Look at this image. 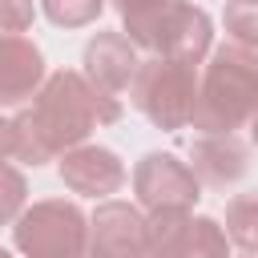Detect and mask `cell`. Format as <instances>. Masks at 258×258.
Returning a JSON list of instances; mask_svg holds the SVG:
<instances>
[{"mask_svg":"<svg viewBox=\"0 0 258 258\" xmlns=\"http://www.w3.org/2000/svg\"><path fill=\"white\" fill-rule=\"evenodd\" d=\"M121 97L101 93L85 73L56 69L36 89L32 105L12 117L16 129V157L24 165H48L60 161L73 145H85V137L101 125L121 121Z\"/></svg>","mask_w":258,"mask_h":258,"instance_id":"obj_1","label":"cell"},{"mask_svg":"<svg viewBox=\"0 0 258 258\" xmlns=\"http://www.w3.org/2000/svg\"><path fill=\"white\" fill-rule=\"evenodd\" d=\"M258 113V52L230 40L210 48V64L198 81L194 129L198 133H238Z\"/></svg>","mask_w":258,"mask_h":258,"instance_id":"obj_2","label":"cell"},{"mask_svg":"<svg viewBox=\"0 0 258 258\" xmlns=\"http://www.w3.org/2000/svg\"><path fill=\"white\" fill-rule=\"evenodd\" d=\"M198 64L194 60H181V56H145L137 64V77L129 85V101L133 109L165 129V133H177L194 121V105H198Z\"/></svg>","mask_w":258,"mask_h":258,"instance_id":"obj_3","label":"cell"},{"mask_svg":"<svg viewBox=\"0 0 258 258\" xmlns=\"http://www.w3.org/2000/svg\"><path fill=\"white\" fill-rule=\"evenodd\" d=\"M12 242L24 258H85L89 218L77 202L44 198L20 210L12 226Z\"/></svg>","mask_w":258,"mask_h":258,"instance_id":"obj_4","label":"cell"},{"mask_svg":"<svg viewBox=\"0 0 258 258\" xmlns=\"http://www.w3.org/2000/svg\"><path fill=\"white\" fill-rule=\"evenodd\" d=\"M125 32L149 56H181V60L202 64V56L214 48L210 16L202 8H194V4H185V0H173V4L157 8L153 16L125 24Z\"/></svg>","mask_w":258,"mask_h":258,"instance_id":"obj_5","label":"cell"},{"mask_svg":"<svg viewBox=\"0 0 258 258\" xmlns=\"http://www.w3.org/2000/svg\"><path fill=\"white\" fill-rule=\"evenodd\" d=\"M149 258H230L226 226L194 210L149 214Z\"/></svg>","mask_w":258,"mask_h":258,"instance_id":"obj_6","label":"cell"},{"mask_svg":"<svg viewBox=\"0 0 258 258\" xmlns=\"http://www.w3.org/2000/svg\"><path fill=\"white\" fill-rule=\"evenodd\" d=\"M133 194L137 206L145 214H161V210H194L202 198V181L189 169V161L173 157V153H145L133 165Z\"/></svg>","mask_w":258,"mask_h":258,"instance_id":"obj_7","label":"cell"},{"mask_svg":"<svg viewBox=\"0 0 258 258\" xmlns=\"http://www.w3.org/2000/svg\"><path fill=\"white\" fill-rule=\"evenodd\" d=\"M85 258H149V218L129 202L105 198L89 218Z\"/></svg>","mask_w":258,"mask_h":258,"instance_id":"obj_8","label":"cell"},{"mask_svg":"<svg viewBox=\"0 0 258 258\" xmlns=\"http://www.w3.org/2000/svg\"><path fill=\"white\" fill-rule=\"evenodd\" d=\"M189 169L202 185L226 189L250 173V149L238 133H198L189 141Z\"/></svg>","mask_w":258,"mask_h":258,"instance_id":"obj_9","label":"cell"},{"mask_svg":"<svg viewBox=\"0 0 258 258\" xmlns=\"http://www.w3.org/2000/svg\"><path fill=\"white\" fill-rule=\"evenodd\" d=\"M137 44L125 36V32H97L89 44H85V77L109 93V97H125L133 77H137Z\"/></svg>","mask_w":258,"mask_h":258,"instance_id":"obj_10","label":"cell"},{"mask_svg":"<svg viewBox=\"0 0 258 258\" xmlns=\"http://www.w3.org/2000/svg\"><path fill=\"white\" fill-rule=\"evenodd\" d=\"M56 169H60V181L85 198H109L125 185V165L105 145H73L69 153H60Z\"/></svg>","mask_w":258,"mask_h":258,"instance_id":"obj_11","label":"cell"},{"mask_svg":"<svg viewBox=\"0 0 258 258\" xmlns=\"http://www.w3.org/2000/svg\"><path fill=\"white\" fill-rule=\"evenodd\" d=\"M44 77V52L20 32H0V109L36 97Z\"/></svg>","mask_w":258,"mask_h":258,"instance_id":"obj_12","label":"cell"},{"mask_svg":"<svg viewBox=\"0 0 258 258\" xmlns=\"http://www.w3.org/2000/svg\"><path fill=\"white\" fill-rule=\"evenodd\" d=\"M226 238L238 250L258 254V194H238L226 202Z\"/></svg>","mask_w":258,"mask_h":258,"instance_id":"obj_13","label":"cell"},{"mask_svg":"<svg viewBox=\"0 0 258 258\" xmlns=\"http://www.w3.org/2000/svg\"><path fill=\"white\" fill-rule=\"evenodd\" d=\"M40 12L56 28H85L105 12V0H40Z\"/></svg>","mask_w":258,"mask_h":258,"instance_id":"obj_14","label":"cell"},{"mask_svg":"<svg viewBox=\"0 0 258 258\" xmlns=\"http://www.w3.org/2000/svg\"><path fill=\"white\" fill-rule=\"evenodd\" d=\"M222 24H226L230 40H238L246 48H258V0H226Z\"/></svg>","mask_w":258,"mask_h":258,"instance_id":"obj_15","label":"cell"},{"mask_svg":"<svg viewBox=\"0 0 258 258\" xmlns=\"http://www.w3.org/2000/svg\"><path fill=\"white\" fill-rule=\"evenodd\" d=\"M24 202H28V181H24V173H20L16 165L0 161V226L16 222L20 210H24Z\"/></svg>","mask_w":258,"mask_h":258,"instance_id":"obj_16","label":"cell"},{"mask_svg":"<svg viewBox=\"0 0 258 258\" xmlns=\"http://www.w3.org/2000/svg\"><path fill=\"white\" fill-rule=\"evenodd\" d=\"M36 20L32 0H0V32H28Z\"/></svg>","mask_w":258,"mask_h":258,"instance_id":"obj_17","label":"cell"},{"mask_svg":"<svg viewBox=\"0 0 258 258\" xmlns=\"http://www.w3.org/2000/svg\"><path fill=\"white\" fill-rule=\"evenodd\" d=\"M165 4H173V0H113V8L121 12V20H125V24L145 20V16H153L157 8H165Z\"/></svg>","mask_w":258,"mask_h":258,"instance_id":"obj_18","label":"cell"},{"mask_svg":"<svg viewBox=\"0 0 258 258\" xmlns=\"http://www.w3.org/2000/svg\"><path fill=\"white\" fill-rule=\"evenodd\" d=\"M8 157H16V129L8 117H0V161H8Z\"/></svg>","mask_w":258,"mask_h":258,"instance_id":"obj_19","label":"cell"},{"mask_svg":"<svg viewBox=\"0 0 258 258\" xmlns=\"http://www.w3.org/2000/svg\"><path fill=\"white\" fill-rule=\"evenodd\" d=\"M250 141H254V149H258V113H254V121H250Z\"/></svg>","mask_w":258,"mask_h":258,"instance_id":"obj_20","label":"cell"},{"mask_svg":"<svg viewBox=\"0 0 258 258\" xmlns=\"http://www.w3.org/2000/svg\"><path fill=\"white\" fill-rule=\"evenodd\" d=\"M0 258H12V254H8V250H0Z\"/></svg>","mask_w":258,"mask_h":258,"instance_id":"obj_21","label":"cell"},{"mask_svg":"<svg viewBox=\"0 0 258 258\" xmlns=\"http://www.w3.org/2000/svg\"><path fill=\"white\" fill-rule=\"evenodd\" d=\"M242 258H258V254H242Z\"/></svg>","mask_w":258,"mask_h":258,"instance_id":"obj_22","label":"cell"},{"mask_svg":"<svg viewBox=\"0 0 258 258\" xmlns=\"http://www.w3.org/2000/svg\"><path fill=\"white\" fill-rule=\"evenodd\" d=\"M254 52H258V48H254Z\"/></svg>","mask_w":258,"mask_h":258,"instance_id":"obj_23","label":"cell"}]
</instances>
